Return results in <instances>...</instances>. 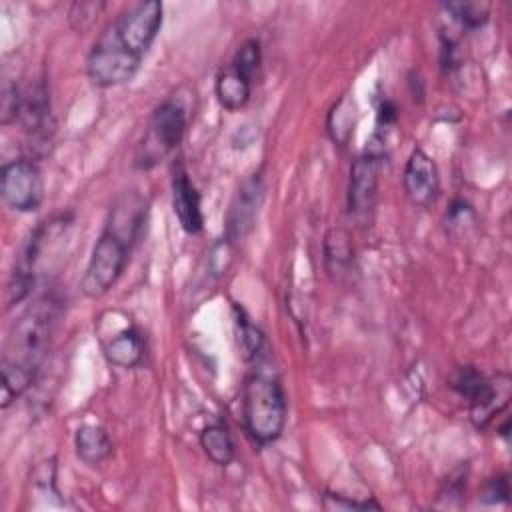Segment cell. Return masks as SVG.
Wrapping results in <instances>:
<instances>
[{"instance_id": "cell-1", "label": "cell", "mask_w": 512, "mask_h": 512, "mask_svg": "<svg viewBox=\"0 0 512 512\" xmlns=\"http://www.w3.org/2000/svg\"><path fill=\"white\" fill-rule=\"evenodd\" d=\"M146 218V200L138 192H124L110 208L104 230L92 246L80 290L88 298H102L122 276L130 250Z\"/></svg>"}, {"instance_id": "cell-2", "label": "cell", "mask_w": 512, "mask_h": 512, "mask_svg": "<svg viewBox=\"0 0 512 512\" xmlns=\"http://www.w3.org/2000/svg\"><path fill=\"white\" fill-rule=\"evenodd\" d=\"M54 302H38L10 328L0 362V406L8 408L34 382L50 346L54 328Z\"/></svg>"}, {"instance_id": "cell-3", "label": "cell", "mask_w": 512, "mask_h": 512, "mask_svg": "<svg viewBox=\"0 0 512 512\" xmlns=\"http://www.w3.org/2000/svg\"><path fill=\"white\" fill-rule=\"evenodd\" d=\"M286 394L276 376L262 370L246 378L242 390V418L250 438L260 444H272L286 426Z\"/></svg>"}, {"instance_id": "cell-4", "label": "cell", "mask_w": 512, "mask_h": 512, "mask_svg": "<svg viewBox=\"0 0 512 512\" xmlns=\"http://www.w3.org/2000/svg\"><path fill=\"white\" fill-rule=\"evenodd\" d=\"M190 110L180 96H168L150 116L148 126L134 150V168L150 170L176 150L186 134Z\"/></svg>"}, {"instance_id": "cell-5", "label": "cell", "mask_w": 512, "mask_h": 512, "mask_svg": "<svg viewBox=\"0 0 512 512\" xmlns=\"http://www.w3.org/2000/svg\"><path fill=\"white\" fill-rule=\"evenodd\" d=\"M162 12L158 0L138 2L120 12L100 38L142 62L162 28Z\"/></svg>"}, {"instance_id": "cell-6", "label": "cell", "mask_w": 512, "mask_h": 512, "mask_svg": "<svg viewBox=\"0 0 512 512\" xmlns=\"http://www.w3.org/2000/svg\"><path fill=\"white\" fill-rule=\"evenodd\" d=\"M450 388L468 402L470 406V420L476 428H486L492 418L508 404L510 398V384L504 376V382L486 378L476 366H458L450 378Z\"/></svg>"}, {"instance_id": "cell-7", "label": "cell", "mask_w": 512, "mask_h": 512, "mask_svg": "<svg viewBox=\"0 0 512 512\" xmlns=\"http://www.w3.org/2000/svg\"><path fill=\"white\" fill-rule=\"evenodd\" d=\"M2 200L16 212H36L44 202V180L36 162L18 158L0 170Z\"/></svg>"}, {"instance_id": "cell-8", "label": "cell", "mask_w": 512, "mask_h": 512, "mask_svg": "<svg viewBox=\"0 0 512 512\" xmlns=\"http://www.w3.org/2000/svg\"><path fill=\"white\" fill-rule=\"evenodd\" d=\"M382 154L368 150L360 154L350 166L348 178V214L360 226H370L376 198H378V178H380Z\"/></svg>"}, {"instance_id": "cell-9", "label": "cell", "mask_w": 512, "mask_h": 512, "mask_svg": "<svg viewBox=\"0 0 512 512\" xmlns=\"http://www.w3.org/2000/svg\"><path fill=\"white\" fill-rule=\"evenodd\" d=\"M140 64V60L98 38L86 58V74L94 86L114 88L130 82Z\"/></svg>"}, {"instance_id": "cell-10", "label": "cell", "mask_w": 512, "mask_h": 512, "mask_svg": "<svg viewBox=\"0 0 512 512\" xmlns=\"http://www.w3.org/2000/svg\"><path fill=\"white\" fill-rule=\"evenodd\" d=\"M404 192L412 204L428 208L440 192V172L436 162L422 150L414 148L406 160L402 174Z\"/></svg>"}, {"instance_id": "cell-11", "label": "cell", "mask_w": 512, "mask_h": 512, "mask_svg": "<svg viewBox=\"0 0 512 512\" xmlns=\"http://www.w3.org/2000/svg\"><path fill=\"white\" fill-rule=\"evenodd\" d=\"M18 122L22 130L36 142H46L54 134L56 124L52 116L50 94L44 82H36L28 90H22Z\"/></svg>"}, {"instance_id": "cell-12", "label": "cell", "mask_w": 512, "mask_h": 512, "mask_svg": "<svg viewBox=\"0 0 512 512\" xmlns=\"http://www.w3.org/2000/svg\"><path fill=\"white\" fill-rule=\"evenodd\" d=\"M172 210L180 224V228L196 236L204 228V212H202V198L196 184L190 180L184 166H176L172 174Z\"/></svg>"}, {"instance_id": "cell-13", "label": "cell", "mask_w": 512, "mask_h": 512, "mask_svg": "<svg viewBox=\"0 0 512 512\" xmlns=\"http://www.w3.org/2000/svg\"><path fill=\"white\" fill-rule=\"evenodd\" d=\"M262 190H264V186H262L260 174H254L238 190L236 200L228 214V238L230 240H240L252 228L254 216L262 202Z\"/></svg>"}, {"instance_id": "cell-14", "label": "cell", "mask_w": 512, "mask_h": 512, "mask_svg": "<svg viewBox=\"0 0 512 512\" xmlns=\"http://www.w3.org/2000/svg\"><path fill=\"white\" fill-rule=\"evenodd\" d=\"M252 84H254V78H250L248 74H244L242 70H238L234 64L228 62L216 74L214 92L224 110L236 112L248 104L252 94Z\"/></svg>"}, {"instance_id": "cell-15", "label": "cell", "mask_w": 512, "mask_h": 512, "mask_svg": "<svg viewBox=\"0 0 512 512\" xmlns=\"http://www.w3.org/2000/svg\"><path fill=\"white\" fill-rule=\"evenodd\" d=\"M104 356L112 366L136 368L144 360V340L136 328H124L104 344Z\"/></svg>"}, {"instance_id": "cell-16", "label": "cell", "mask_w": 512, "mask_h": 512, "mask_svg": "<svg viewBox=\"0 0 512 512\" xmlns=\"http://www.w3.org/2000/svg\"><path fill=\"white\" fill-rule=\"evenodd\" d=\"M74 448L84 464L96 466L112 454V440L102 426L84 424L74 434Z\"/></svg>"}, {"instance_id": "cell-17", "label": "cell", "mask_w": 512, "mask_h": 512, "mask_svg": "<svg viewBox=\"0 0 512 512\" xmlns=\"http://www.w3.org/2000/svg\"><path fill=\"white\" fill-rule=\"evenodd\" d=\"M352 254L354 250L348 230L330 228L324 236V266L334 280H340L348 272L352 264Z\"/></svg>"}, {"instance_id": "cell-18", "label": "cell", "mask_w": 512, "mask_h": 512, "mask_svg": "<svg viewBox=\"0 0 512 512\" xmlns=\"http://www.w3.org/2000/svg\"><path fill=\"white\" fill-rule=\"evenodd\" d=\"M200 446L204 454L216 464V466H228L236 456L234 438L226 424L214 422L202 428L200 432Z\"/></svg>"}, {"instance_id": "cell-19", "label": "cell", "mask_w": 512, "mask_h": 512, "mask_svg": "<svg viewBox=\"0 0 512 512\" xmlns=\"http://www.w3.org/2000/svg\"><path fill=\"white\" fill-rule=\"evenodd\" d=\"M442 8L466 30H478L490 18L488 2H446Z\"/></svg>"}, {"instance_id": "cell-20", "label": "cell", "mask_w": 512, "mask_h": 512, "mask_svg": "<svg viewBox=\"0 0 512 512\" xmlns=\"http://www.w3.org/2000/svg\"><path fill=\"white\" fill-rule=\"evenodd\" d=\"M230 64H234L238 70L248 74L250 78L256 76L260 64H262V44L258 38H246L234 52Z\"/></svg>"}, {"instance_id": "cell-21", "label": "cell", "mask_w": 512, "mask_h": 512, "mask_svg": "<svg viewBox=\"0 0 512 512\" xmlns=\"http://www.w3.org/2000/svg\"><path fill=\"white\" fill-rule=\"evenodd\" d=\"M20 104H22V90L16 84L6 82L2 88V96H0V122L4 126L18 122Z\"/></svg>"}, {"instance_id": "cell-22", "label": "cell", "mask_w": 512, "mask_h": 512, "mask_svg": "<svg viewBox=\"0 0 512 512\" xmlns=\"http://www.w3.org/2000/svg\"><path fill=\"white\" fill-rule=\"evenodd\" d=\"M238 326H240V346L244 350V356L248 360L256 358L262 352L264 346V334L246 318L238 316Z\"/></svg>"}, {"instance_id": "cell-23", "label": "cell", "mask_w": 512, "mask_h": 512, "mask_svg": "<svg viewBox=\"0 0 512 512\" xmlns=\"http://www.w3.org/2000/svg\"><path fill=\"white\" fill-rule=\"evenodd\" d=\"M104 2H74L70 6V24L76 30H86L92 22L94 16H98V12L104 8Z\"/></svg>"}, {"instance_id": "cell-24", "label": "cell", "mask_w": 512, "mask_h": 512, "mask_svg": "<svg viewBox=\"0 0 512 512\" xmlns=\"http://www.w3.org/2000/svg\"><path fill=\"white\" fill-rule=\"evenodd\" d=\"M508 498H510V482L506 474L494 476L482 486L480 500L484 504H502V502H508Z\"/></svg>"}, {"instance_id": "cell-25", "label": "cell", "mask_w": 512, "mask_h": 512, "mask_svg": "<svg viewBox=\"0 0 512 512\" xmlns=\"http://www.w3.org/2000/svg\"><path fill=\"white\" fill-rule=\"evenodd\" d=\"M396 122H398V106H396V102L384 98L378 104V112H376V132L380 134L382 130H388Z\"/></svg>"}]
</instances>
